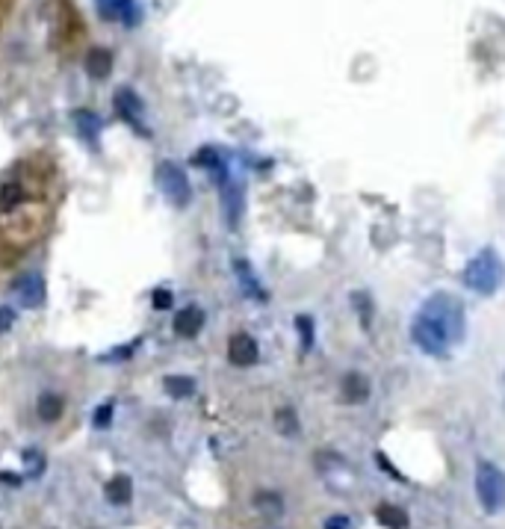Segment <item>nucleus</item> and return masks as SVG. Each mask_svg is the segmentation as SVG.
Segmentation results:
<instances>
[{"label": "nucleus", "mask_w": 505, "mask_h": 529, "mask_svg": "<svg viewBox=\"0 0 505 529\" xmlns=\"http://www.w3.org/2000/svg\"><path fill=\"white\" fill-rule=\"evenodd\" d=\"M505 281V263L494 249H482L473 260L464 267V284L482 293V296H494Z\"/></svg>", "instance_id": "1"}, {"label": "nucleus", "mask_w": 505, "mask_h": 529, "mask_svg": "<svg viewBox=\"0 0 505 529\" xmlns=\"http://www.w3.org/2000/svg\"><path fill=\"white\" fill-rule=\"evenodd\" d=\"M476 497L487 515L505 508V473L491 461H479L476 467Z\"/></svg>", "instance_id": "2"}, {"label": "nucleus", "mask_w": 505, "mask_h": 529, "mask_svg": "<svg viewBox=\"0 0 505 529\" xmlns=\"http://www.w3.org/2000/svg\"><path fill=\"white\" fill-rule=\"evenodd\" d=\"M423 313H429L434 322H441L452 340L461 337V332H464V305L455 299V296H449L443 290L429 296L426 305H423Z\"/></svg>", "instance_id": "3"}, {"label": "nucleus", "mask_w": 505, "mask_h": 529, "mask_svg": "<svg viewBox=\"0 0 505 529\" xmlns=\"http://www.w3.org/2000/svg\"><path fill=\"white\" fill-rule=\"evenodd\" d=\"M411 337H414V343H417L426 355H434V358H443V355L449 352V346L455 343V340L449 337L446 328H443L441 322H434L429 313H423V310L417 313V320H414V325H411Z\"/></svg>", "instance_id": "4"}, {"label": "nucleus", "mask_w": 505, "mask_h": 529, "mask_svg": "<svg viewBox=\"0 0 505 529\" xmlns=\"http://www.w3.org/2000/svg\"><path fill=\"white\" fill-rule=\"evenodd\" d=\"M157 184L166 192V198L172 202L175 207H187L190 198H192V187H190V178L183 172L178 163L172 160H163L157 166Z\"/></svg>", "instance_id": "5"}, {"label": "nucleus", "mask_w": 505, "mask_h": 529, "mask_svg": "<svg viewBox=\"0 0 505 529\" xmlns=\"http://www.w3.org/2000/svg\"><path fill=\"white\" fill-rule=\"evenodd\" d=\"M115 110H119V115L122 119L137 130V134H145L148 136V127L142 124V101L137 98V92L133 89H127V86H122L119 92H115Z\"/></svg>", "instance_id": "6"}, {"label": "nucleus", "mask_w": 505, "mask_h": 529, "mask_svg": "<svg viewBox=\"0 0 505 529\" xmlns=\"http://www.w3.org/2000/svg\"><path fill=\"white\" fill-rule=\"evenodd\" d=\"M12 290L18 296L21 308H39L45 302V278L39 272H24L21 278H15Z\"/></svg>", "instance_id": "7"}, {"label": "nucleus", "mask_w": 505, "mask_h": 529, "mask_svg": "<svg viewBox=\"0 0 505 529\" xmlns=\"http://www.w3.org/2000/svg\"><path fill=\"white\" fill-rule=\"evenodd\" d=\"M260 358V349H257V340L251 335H233L228 340V361L233 367H251V364H257Z\"/></svg>", "instance_id": "8"}, {"label": "nucleus", "mask_w": 505, "mask_h": 529, "mask_svg": "<svg viewBox=\"0 0 505 529\" xmlns=\"http://www.w3.org/2000/svg\"><path fill=\"white\" fill-rule=\"evenodd\" d=\"M219 187H222V210H225V219L231 228L240 225V216H243V187L233 180L231 175L219 180Z\"/></svg>", "instance_id": "9"}, {"label": "nucleus", "mask_w": 505, "mask_h": 529, "mask_svg": "<svg viewBox=\"0 0 505 529\" xmlns=\"http://www.w3.org/2000/svg\"><path fill=\"white\" fill-rule=\"evenodd\" d=\"M204 325V310L201 308H183L175 317V335L178 337H195Z\"/></svg>", "instance_id": "10"}, {"label": "nucleus", "mask_w": 505, "mask_h": 529, "mask_svg": "<svg viewBox=\"0 0 505 529\" xmlns=\"http://www.w3.org/2000/svg\"><path fill=\"white\" fill-rule=\"evenodd\" d=\"M340 393H343L346 402L358 405V402H364L366 396H369V382H366L361 373H349V376L343 378V385H340Z\"/></svg>", "instance_id": "11"}, {"label": "nucleus", "mask_w": 505, "mask_h": 529, "mask_svg": "<svg viewBox=\"0 0 505 529\" xmlns=\"http://www.w3.org/2000/svg\"><path fill=\"white\" fill-rule=\"evenodd\" d=\"M233 269H237V278H240V284H243V290L251 296V299H257V302H266L269 296L263 293V287H260V281L255 278V272H251V267L245 260H233Z\"/></svg>", "instance_id": "12"}, {"label": "nucleus", "mask_w": 505, "mask_h": 529, "mask_svg": "<svg viewBox=\"0 0 505 529\" xmlns=\"http://www.w3.org/2000/svg\"><path fill=\"white\" fill-rule=\"evenodd\" d=\"M74 122H77V127H80V136L86 139V142H98V136H100V119L95 112H89V110H77L74 112Z\"/></svg>", "instance_id": "13"}, {"label": "nucleus", "mask_w": 505, "mask_h": 529, "mask_svg": "<svg viewBox=\"0 0 505 529\" xmlns=\"http://www.w3.org/2000/svg\"><path fill=\"white\" fill-rule=\"evenodd\" d=\"M376 518L387 529H408V515H405V508H399V506H387V503L378 506Z\"/></svg>", "instance_id": "14"}, {"label": "nucleus", "mask_w": 505, "mask_h": 529, "mask_svg": "<svg viewBox=\"0 0 505 529\" xmlns=\"http://www.w3.org/2000/svg\"><path fill=\"white\" fill-rule=\"evenodd\" d=\"M130 494H133V485H130V479H127V476H115L112 482L107 485V500L115 503V506L130 503Z\"/></svg>", "instance_id": "15"}, {"label": "nucleus", "mask_w": 505, "mask_h": 529, "mask_svg": "<svg viewBox=\"0 0 505 529\" xmlns=\"http://www.w3.org/2000/svg\"><path fill=\"white\" fill-rule=\"evenodd\" d=\"M192 163H195V166H201V169H210L213 175H219L222 169H228L225 163H222V154H219L216 148H201V151L192 157Z\"/></svg>", "instance_id": "16"}, {"label": "nucleus", "mask_w": 505, "mask_h": 529, "mask_svg": "<svg viewBox=\"0 0 505 529\" xmlns=\"http://www.w3.org/2000/svg\"><path fill=\"white\" fill-rule=\"evenodd\" d=\"M86 69H89L92 77L104 80V77L110 74V69H112V57H110L107 51H92L89 59H86Z\"/></svg>", "instance_id": "17"}, {"label": "nucleus", "mask_w": 505, "mask_h": 529, "mask_svg": "<svg viewBox=\"0 0 505 529\" xmlns=\"http://www.w3.org/2000/svg\"><path fill=\"white\" fill-rule=\"evenodd\" d=\"M59 414H62V396L45 393L42 400H39V417L50 423V420H59Z\"/></svg>", "instance_id": "18"}, {"label": "nucleus", "mask_w": 505, "mask_h": 529, "mask_svg": "<svg viewBox=\"0 0 505 529\" xmlns=\"http://www.w3.org/2000/svg\"><path fill=\"white\" fill-rule=\"evenodd\" d=\"M166 390L172 393L175 400H187V396H192V390H195V382L187 378V376H168L166 378Z\"/></svg>", "instance_id": "19"}, {"label": "nucleus", "mask_w": 505, "mask_h": 529, "mask_svg": "<svg viewBox=\"0 0 505 529\" xmlns=\"http://www.w3.org/2000/svg\"><path fill=\"white\" fill-rule=\"evenodd\" d=\"M275 426H278V432L281 435H298V417H296V411L293 408H278L275 411Z\"/></svg>", "instance_id": "20"}, {"label": "nucleus", "mask_w": 505, "mask_h": 529, "mask_svg": "<svg viewBox=\"0 0 505 529\" xmlns=\"http://www.w3.org/2000/svg\"><path fill=\"white\" fill-rule=\"evenodd\" d=\"M296 328H298V335H301V346H305V349H310L313 346V320L308 317V313H301V317H296Z\"/></svg>", "instance_id": "21"}, {"label": "nucleus", "mask_w": 505, "mask_h": 529, "mask_svg": "<svg viewBox=\"0 0 505 529\" xmlns=\"http://www.w3.org/2000/svg\"><path fill=\"white\" fill-rule=\"evenodd\" d=\"M98 4H100V12H104L107 18H122V9H124L127 0H98Z\"/></svg>", "instance_id": "22"}, {"label": "nucleus", "mask_w": 505, "mask_h": 529, "mask_svg": "<svg viewBox=\"0 0 505 529\" xmlns=\"http://www.w3.org/2000/svg\"><path fill=\"white\" fill-rule=\"evenodd\" d=\"M0 198H4V207H12V204H18L21 198H24V190L15 187V184H6L4 192H0Z\"/></svg>", "instance_id": "23"}, {"label": "nucleus", "mask_w": 505, "mask_h": 529, "mask_svg": "<svg viewBox=\"0 0 505 529\" xmlns=\"http://www.w3.org/2000/svg\"><path fill=\"white\" fill-rule=\"evenodd\" d=\"M257 506H260L263 511H269V508H272L275 515L281 511V500L275 497V494H269V497H266V494H257Z\"/></svg>", "instance_id": "24"}, {"label": "nucleus", "mask_w": 505, "mask_h": 529, "mask_svg": "<svg viewBox=\"0 0 505 529\" xmlns=\"http://www.w3.org/2000/svg\"><path fill=\"white\" fill-rule=\"evenodd\" d=\"M352 302H355V308L361 310V322H369V299H366V296L355 293V296H352Z\"/></svg>", "instance_id": "25"}, {"label": "nucleus", "mask_w": 505, "mask_h": 529, "mask_svg": "<svg viewBox=\"0 0 505 529\" xmlns=\"http://www.w3.org/2000/svg\"><path fill=\"white\" fill-rule=\"evenodd\" d=\"M12 322H15V310L12 308H0V335L9 332Z\"/></svg>", "instance_id": "26"}, {"label": "nucleus", "mask_w": 505, "mask_h": 529, "mask_svg": "<svg viewBox=\"0 0 505 529\" xmlns=\"http://www.w3.org/2000/svg\"><path fill=\"white\" fill-rule=\"evenodd\" d=\"M110 417H112V405H100L98 414H95V426H110Z\"/></svg>", "instance_id": "27"}, {"label": "nucleus", "mask_w": 505, "mask_h": 529, "mask_svg": "<svg viewBox=\"0 0 505 529\" xmlns=\"http://www.w3.org/2000/svg\"><path fill=\"white\" fill-rule=\"evenodd\" d=\"M168 305H172V293H168V290H157V293H154V308L163 310V308H168Z\"/></svg>", "instance_id": "28"}, {"label": "nucleus", "mask_w": 505, "mask_h": 529, "mask_svg": "<svg viewBox=\"0 0 505 529\" xmlns=\"http://www.w3.org/2000/svg\"><path fill=\"white\" fill-rule=\"evenodd\" d=\"M349 526V518H343V515H334L328 523H325V529H346Z\"/></svg>", "instance_id": "29"}]
</instances>
